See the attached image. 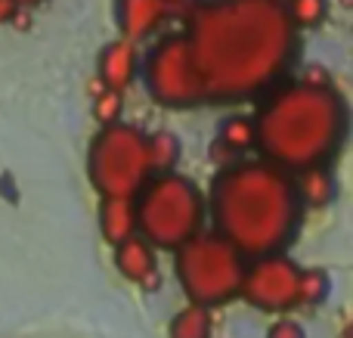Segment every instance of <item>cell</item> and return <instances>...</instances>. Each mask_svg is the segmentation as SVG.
Here are the masks:
<instances>
[{"mask_svg":"<svg viewBox=\"0 0 353 338\" xmlns=\"http://www.w3.org/2000/svg\"><path fill=\"white\" fill-rule=\"evenodd\" d=\"M329 295V277L323 270H301V283H298V304L316 308L325 301Z\"/></svg>","mask_w":353,"mask_h":338,"instance_id":"cell-18","label":"cell"},{"mask_svg":"<svg viewBox=\"0 0 353 338\" xmlns=\"http://www.w3.org/2000/svg\"><path fill=\"white\" fill-rule=\"evenodd\" d=\"M205 211H211L214 221L211 233L251 261L285 255L304 221L294 174L263 159L226 165L211 180Z\"/></svg>","mask_w":353,"mask_h":338,"instance_id":"cell-2","label":"cell"},{"mask_svg":"<svg viewBox=\"0 0 353 338\" xmlns=\"http://www.w3.org/2000/svg\"><path fill=\"white\" fill-rule=\"evenodd\" d=\"M217 146H223L226 152H248L254 146V118L248 115H232L220 124V140Z\"/></svg>","mask_w":353,"mask_h":338,"instance_id":"cell-14","label":"cell"},{"mask_svg":"<svg viewBox=\"0 0 353 338\" xmlns=\"http://www.w3.org/2000/svg\"><path fill=\"white\" fill-rule=\"evenodd\" d=\"M267 338H307V335H304V329H301V323L279 320V323H273V326H270Z\"/></svg>","mask_w":353,"mask_h":338,"instance_id":"cell-20","label":"cell"},{"mask_svg":"<svg viewBox=\"0 0 353 338\" xmlns=\"http://www.w3.org/2000/svg\"><path fill=\"white\" fill-rule=\"evenodd\" d=\"M347 137V106L329 81H288L261 106L254 146L282 171L329 168Z\"/></svg>","mask_w":353,"mask_h":338,"instance_id":"cell-3","label":"cell"},{"mask_svg":"<svg viewBox=\"0 0 353 338\" xmlns=\"http://www.w3.org/2000/svg\"><path fill=\"white\" fill-rule=\"evenodd\" d=\"M137 74V47L128 41H112L99 53V81L105 84V90L121 93L124 87L134 81Z\"/></svg>","mask_w":353,"mask_h":338,"instance_id":"cell-11","label":"cell"},{"mask_svg":"<svg viewBox=\"0 0 353 338\" xmlns=\"http://www.w3.org/2000/svg\"><path fill=\"white\" fill-rule=\"evenodd\" d=\"M171 338H211V314L199 304H189L171 320Z\"/></svg>","mask_w":353,"mask_h":338,"instance_id":"cell-16","label":"cell"},{"mask_svg":"<svg viewBox=\"0 0 353 338\" xmlns=\"http://www.w3.org/2000/svg\"><path fill=\"white\" fill-rule=\"evenodd\" d=\"M99 227H103L105 242H112V246H118V242L137 236L134 202H128V199H103V208H99Z\"/></svg>","mask_w":353,"mask_h":338,"instance_id":"cell-12","label":"cell"},{"mask_svg":"<svg viewBox=\"0 0 353 338\" xmlns=\"http://www.w3.org/2000/svg\"><path fill=\"white\" fill-rule=\"evenodd\" d=\"M134 217L140 239L152 248L176 252L192 236L201 233L205 223V196L183 174H155L146 180L134 199Z\"/></svg>","mask_w":353,"mask_h":338,"instance_id":"cell-4","label":"cell"},{"mask_svg":"<svg viewBox=\"0 0 353 338\" xmlns=\"http://www.w3.org/2000/svg\"><path fill=\"white\" fill-rule=\"evenodd\" d=\"M87 174L93 190L103 199H128L134 202L137 192L152 177L146 155V134L134 124H109L90 143L87 152Z\"/></svg>","mask_w":353,"mask_h":338,"instance_id":"cell-6","label":"cell"},{"mask_svg":"<svg viewBox=\"0 0 353 338\" xmlns=\"http://www.w3.org/2000/svg\"><path fill=\"white\" fill-rule=\"evenodd\" d=\"M143 78H146L149 97L165 109H195V106L205 103V87H201V78L195 72L183 31L159 37V43L146 59Z\"/></svg>","mask_w":353,"mask_h":338,"instance_id":"cell-7","label":"cell"},{"mask_svg":"<svg viewBox=\"0 0 353 338\" xmlns=\"http://www.w3.org/2000/svg\"><path fill=\"white\" fill-rule=\"evenodd\" d=\"M288 22L298 28H316L323 25V19L329 16V0H288L285 6Z\"/></svg>","mask_w":353,"mask_h":338,"instance_id":"cell-17","label":"cell"},{"mask_svg":"<svg viewBox=\"0 0 353 338\" xmlns=\"http://www.w3.org/2000/svg\"><path fill=\"white\" fill-rule=\"evenodd\" d=\"M298 180V192L301 202L310 205V208H323L332 199V174L329 168H313V171H304Z\"/></svg>","mask_w":353,"mask_h":338,"instance_id":"cell-15","label":"cell"},{"mask_svg":"<svg viewBox=\"0 0 353 338\" xmlns=\"http://www.w3.org/2000/svg\"><path fill=\"white\" fill-rule=\"evenodd\" d=\"M205 103H236L267 90L288 68L298 31L279 0H208L183 31Z\"/></svg>","mask_w":353,"mask_h":338,"instance_id":"cell-1","label":"cell"},{"mask_svg":"<svg viewBox=\"0 0 353 338\" xmlns=\"http://www.w3.org/2000/svg\"><path fill=\"white\" fill-rule=\"evenodd\" d=\"M176 279L192 304L220 308L242 292L245 258L217 233H199L176 248Z\"/></svg>","mask_w":353,"mask_h":338,"instance_id":"cell-5","label":"cell"},{"mask_svg":"<svg viewBox=\"0 0 353 338\" xmlns=\"http://www.w3.org/2000/svg\"><path fill=\"white\" fill-rule=\"evenodd\" d=\"M118 112H121V93L105 90L103 97L97 99V118L103 121V128H109V124H118Z\"/></svg>","mask_w":353,"mask_h":338,"instance_id":"cell-19","label":"cell"},{"mask_svg":"<svg viewBox=\"0 0 353 338\" xmlns=\"http://www.w3.org/2000/svg\"><path fill=\"white\" fill-rule=\"evenodd\" d=\"M298 283L301 267L288 255H270V258H257L245 264L239 295L248 298L257 310L282 314V310L298 308Z\"/></svg>","mask_w":353,"mask_h":338,"instance_id":"cell-8","label":"cell"},{"mask_svg":"<svg viewBox=\"0 0 353 338\" xmlns=\"http://www.w3.org/2000/svg\"><path fill=\"white\" fill-rule=\"evenodd\" d=\"M180 152H183V143L171 130H155L152 137H146V155H149V168L152 171H159V174L174 171Z\"/></svg>","mask_w":353,"mask_h":338,"instance_id":"cell-13","label":"cell"},{"mask_svg":"<svg viewBox=\"0 0 353 338\" xmlns=\"http://www.w3.org/2000/svg\"><path fill=\"white\" fill-rule=\"evenodd\" d=\"M171 12L168 0H118V28H121V41L140 43L165 22Z\"/></svg>","mask_w":353,"mask_h":338,"instance_id":"cell-10","label":"cell"},{"mask_svg":"<svg viewBox=\"0 0 353 338\" xmlns=\"http://www.w3.org/2000/svg\"><path fill=\"white\" fill-rule=\"evenodd\" d=\"M34 3H41V0H16V6H34Z\"/></svg>","mask_w":353,"mask_h":338,"instance_id":"cell-22","label":"cell"},{"mask_svg":"<svg viewBox=\"0 0 353 338\" xmlns=\"http://www.w3.org/2000/svg\"><path fill=\"white\" fill-rule=\"evenodd\" d=\"M16 0H0V22H6V19H12L16 16Z\"/></svg>","mask_w":353,"mask_h":338,"instance_id":"cell-21","label":"cell"},{"mask_svg":"<svg viewBox=\"0 0 353 338\" xmlns=\"http://www.w3.org/2000/svg\"><path fill=\"white\" fill-rule=\"evenodd\" d=\"M115 267L121 270L124 279L140 283L146 292H152V289H159L161 286L155 248L149 246L146 239H140V236H130V239L118 242L115 246Z\"/></svg>","mask_w":353,"mask_h":338,"instance_id":"cell-9","label":"cell"}]
</instances>
